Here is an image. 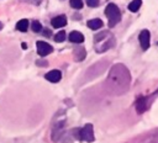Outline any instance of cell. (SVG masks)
Masks as SVG:
<instances>
[{
  "label": "cell",
  "instance_id": "6da1fadb",
  "mask_svg": "<svg viewBox=\"0 0 158 143\" xmlns=\"http://www.w3.org/2000/svg\"><path fill=\"white\" fill-rule=\"evenodd\" d=\"M106 84H107V89L110 92H112L115 95L123 94L128 89V85H130L128 70L122 64L115 65L110 72Z\"/></svg>",
  "mask_w": 158,
  "mask_h": 143
},
{
  "label": "cell",
  "instance_id": "30bf717a",
  "mask_svg": "<svg viewBox=\"0 0 158 143\" xmlns=\"http://www.w3.org/2000/svg\"><path fill=\"white\" fill-rule=\"evenodd\" d=\"M69 41L74 43H83L84 42V36L79 31H72L69 33Z\"/></svg>",
  "mask_w": 158,
  "mask_h": 143
},
{
  "label": "cell",
  "instance_id": "cb8c5ba5",
  "mask_svg": "<svg viewBox=\"0 0 158 143\" xmlns=\"http://www.w3.org/2000/svg\"><path fill=\"white\" fill-rule=\"evenodd\" d=\"M0 30H2V23L0 22Z\"/></svg>",
  "mask_w": 158,
  "mask_h": 143
},
{
  "label": "cell",
  "instance_id": "d6986e66",
  "mask_svg": "<svg viewBox=\"0 0 158 143\" xmlns=\"http://www.w3.org/2000/svg\"><path fill=\"white\" fill-rule=\"evenodd\" d=\"M147 143H158V133H157L156 136H153L151 139H148Z\"/></svg>",
  "mask_w": 158,
  "mask_h": 143
},
{
  "label": "cell",
  "instance_id": "44dd1931",
  "mask_svg": "<svg viewBox=\"0 0 158 143\" xmlns=\"http://www.w3.org/2000/svg\"><path fill=\"white\" fill-rule=\"evenodd\" d=\"M37 63H38V65H41V67H43V65H44V67H46V65H47V64H48V63H47V62H46V60H44V62H41V60H38V62H37Z\"/></svg>",
  "mask_w": 158,
  "mask_h": 143
},
{
  "label": "cell",
  "instance_id": "52a82bcc",
  "mask_svg": "<svg viewBox=\"0 0 158 143\" xmlns=\"http://www.w3.org/2000/svg\"><path fill=\"white\" fill-rule=\"evenodd\" d=\"M51 25L56 28H59V27H63L67 25V17L64 15H59V16H56L52 18L51 21Z\"/></svg>",
  "mask_w": 158,
  "mask_h": 143
},
{
  "label": "cell",
  "instance_id": "603a6c76",
  "mask_svg": "<svg viewBox=\"0 0 158 143\" xmlns=\"http://www.w3.org/2000/svg\"><path fill=\"white\" fill-rule=\"evenodd\" d=\"M22 48H23V49H26V48H27V44H26V43H25V42H23V43H22Z\"/></svg>",
  "mask_w": 158,
  "mask_h": 143
},
{
  "label": "cell",
  "instance_id": "2e32d148",
  "mask_svg": "<svg viewBox=\"0 0 158 143\" xmlns=\"http://www.w3.org/2000/svg\"><path fill=\"white\" fill-rule=\"evenodd\" d=\"M31 28L33 32H40V31H42V25L40 23V21H32Z\"/></svg>",
  "mask_w": 158,
  "mask_h": 143
},
{
  "label": "cell",
  "instance_id": "3957f363",
  "mask_svg": "<svg viewBox=\"0 0 158 143\" xmlns=\"http://www.w3.org/2000/svg\"><path fill=\"white\" fill-rule=\"evenodd\" d=\"M105 15L107 16L109 20V26L114 27L120 20H121V12L120 9L115 5V4H109L105 9Z\"/></svg>",
  "mask_w": 158,
  "mask_h": 143
},
{
  "label": "cell",
  "instance_id": "4fadbf2b",
  "mask_svg": "<svg viewBox=\"0 0 158 143\" xmlns=\"http://www.w3.org/2000/svg\"><path fill=\"white\" fill-rule=\"evenodd\" d=\"M141 5H142V0H132V1L128 4V10L132 11V12H136V11L139 10Z\"/></svg>",
  "mask_w": 158,
  "mask_h": 143
},
{
  "label": "cell",
  "instance_id": "9c48e42d",
  "mask_svg": "<svg viewBox=\"0 0 158 143\" xmlns=\"http://www.w3.org/2000/svg\"><path fill=\"white\" fill-rule=\"evenodd\" d=\"M148 107V100L147 97H139L136 101V110L138 113H143Z\"/></svg>",
  "mask_w": 158,
  "mask_h": 143
},
{
  "label": "cell",
  "instance_id": "7402d4cb",
  "mask_svg": "<svg viewBox=\"0 0 158 143\" xmlns=\"http://www.w3.org/2000/svg\"><path fill=\"white\" fill-rule=\"evenodd\" d=\"M43 33H46V36H47V37H49V36H51V31H49V30H44V31H43Z\"/></svg>",
  "mask_w": 158,
  "mask_h": 143
},
{
  "label": "cell",
  "instance_id": "ffe728a7",
  "mask_svg": "<svg viewBox=\"0 0 158 143\" xmlns=\"http://www.w3.org/2000/svg\"><path fill=\"white\" fill-rule=\"evenodd\" d=\"M22 1H26V2H30V4H33V5H38L41 2V0H22Z\"/></svg>",
  "mask_w": 158,
  "mask_h": 143
},
{
  "label": "cell",
  "instance_id": "9a60e30c",
  "mask_svg": "<svg viewBox=\"0 0 158 143\" xmlns=\"http://www.w3.org/2000/svg\"><path fill=\"white\" fill-rule=\"evenodd\" d=\"M69 4H70V6L73 9H77V10H79V9L83 7V1L81 0H70Z\"/></svg>",
  "mask_w": 158,
  "mask_h": 143
},
{
  "label": "cell",
  "instance_id": "5b68a950",
  "mask_svg": "<svg viewBox=\"0 0 158 143\" xmlns=\"http://www.w3.org/2000/svg\"><path fill=\"white\" fill-rule=\"evenodd\" d=\"M36 44H37V53L41 57H46V55L51 54L52 51H53L52 46L48 44V43H46V42H43V41H38Z\"/></svg>",
  "mask_w": 158,
  "mask_h": 143
},
{
  "label": "cell",
  "instance_id": "8992f818",
  "mask_svg": "<svg viewBox=\"0 0 158 143\" xmlns=\"http://www.w3.org/2000/svg\"><path fill=\"white\" fill-rule=\"evenodd\" d=\"M149 38H151L149 31L148 30H142L141 33H139V43H141L142 49H148V47H149Z\"/></svg>",
  "mask_w": 158,
  "mask_h": 143
},
{
  "label": "cell",
  "instance_id": "7c38bea8",
  "mask_svg": "<svg viewBox=\"0 0 158 143\" xmlns=\"http://www.w3.org/2000/svg\"><path fill=\"white\" fill-rule=\"evenodd\" d=\"M74 55H75V59L77 60H81L83 58H85V49H84V47L78 46L74 49Z\"/></svg>",
  "mask_w": 158,
  "mask_h": 143
},
{
  "label": "cell",
  "instance_id": "8fae6325",
  "mask_svg": "<svg viewBox=\"0 0 158 143\" xmlns=\"http://www.w3.org/2000/svg\"><path fill=\"white\" fill-rule=\"evenodd\" d=\"M88 27L91 28V30H99L101 26H102V21L100 18H93V20H89L86 22Z\"/></svg>",
  "mask_w": 158,
  "mask_h": 143
},
{
  "label": "cell",
  "instance_id": "ba28073f",
  "mask_svg": "<svg viewBox=\"0 0 158 143\" xmlns=\"http://www.w3.org/2000/svg\"><path fill=\"white\" fill-rule=\"evenodd\" d=\"M60 78H62V74L57 69H53V70H51V72H48L46 74V79L48 81H51V83H58L60 80Z\"/></svg>",
  "mask_w": 158,
  "mask_h": 143
},
{
  "label": "cell",
  "instance_id": "7a4b0ae2",
  "mask_svg": "<svg viewBox=\"0 0 158 143\" xmlns=\"http://www.w3.org/2000/svg\"><path fill=\"white\" fill-rule=\"evenodd\" d=\"M74 137H77L79 141H85V142H94L95 136H94V129L91 123H86L83 128H75L73 131Z\"/></svg>",
  "mask_w": 158,
  "mask_h": 143
},
{
  "label": "cell",
  "instance_id": "5bb4252c",
  "mask_svg": "<svg viewBox=\"0 0 158 143\" xmlns=\"http://www.w3.org/2000/svg\"><path fill=\"white\" fill-rule=\"evenodd\" d=\"M16 28H17L19 31H21V32L27 31V28H28V21H27L26 18L20 20V21L16 23Z\"/></svg>",
  "mask_w": 158,
  "mask_h": 143
},
{
  "label": "cell",
  "instance_id": "ac0fdd59",
  "mask_svg": "<svg viewBox=\"0 0 158 143\" xmlns=\"http://www.w3.org/2000/svg\"><path fill=\"white\" fill-rule=\"evenodd\" d=\"M86 4L90 7H96L99 5V0H86Z\"/></svg>",
  "mask_w": 158,
  "mask_h": 143
},
{
  "label": "cell",
  "instance_id": "277c9868",
  "mask_svg": "<svg viewBox=\"0 0 158 143\" xmlns=\"http://www.w3.org/2000/svg\"><path fill=\"white\" fill-rule=\"evenodd\" d=\"M65 121H57L53 126V129H52V141L53 142H59L63 136L65 134Z\"/></svg>",
  "mask_w": 158,
  "mask_h": 143
},
{
  "label": "cell",
  "instance_id": "e0dca14e",
  "mask_svg": "<svg viewBox=\"0 0 158 143\" xmlns=\"http://www.w3.org/2000/svg\"><path fill=\"white\" fill-rule=\"evenodd\" d=\"M64 39H65V32L64 31H59L58 33H56V36H54V41L56 42H62Z\"/></svg>",
  "mask_w": 158,
  "mask_h": 143
}]
</instances>
